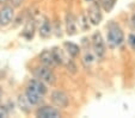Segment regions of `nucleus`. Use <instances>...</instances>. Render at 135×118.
<instances>
[{"label": "nucleus", "mask_w": 135, "mask_h": 118, "mask_svg": "<svg viewBox=\"0 0 135 118\" xmlns=\"http://www.w3.org/2000/svg\"><path fill=\"white\" fill-rule=\"evenodd\" d=\"M107 43L110 49L121 47L124 43V32L117 23L110 22L107 25Z\"/></svg>", "instance_id": "nucleus-1"}, {"label": "nucleus", "mask_w": 135, "mask_h": 118, "mask_svg": "<svg viewBox=\"0 0 135 118\" xmlns=\"http://www.w3.org/2000/svg\"><path fill=\"white\" fill-rule=\"evenodd\" d=\"M31 72H32L33 78L40 79L41 81L46 82L47 85L53 86L56 82V75H55V73H54V70L47 66H43V64L35 66L32 69H31Z\"/></svg>", "instance_id": "nucleus-2"}, {"label": "nucleus", "mask_w": 135, "mask_h": 118, "mask_svg": "<svg viewBox=\"0 0 135 118\" xmlns=\"http://www.w3.org/2000/svg\"><path fill=\"white\" fill-rule=\"evenodd\" d=\"M90 39H91V48L93 50L96 57H97V60L103 61L107 56V43L103 39L102 33L99 31H96V32L92 33Z\"/></svg>", "instance_id": "nucleus-3"}, {"label": "nucleus", "mask_w": 135, "mask_h": 118, "mask_svg": "<svg viewBox=\"0 0 135 118\" xmlns=\"http://www.w3.org/2000/svg\"><path fill=\"white\" fill-rule=\"evenodd\" d=\"M102 6H100L99 1H96V3H92L89 5L86 10L87 17L90 19V23L92 25H98L100 24V22L103 20V12H102Z\"/></svg>", "instance_id": "nucleus-4"}, {"label": "nucleus", "mask_w": 135, "mask_h": 118, "mask_svg": "<svg viewBox=\"0 0 135 118\" xmlns=\"http://www.w3.org/2000/svg\"><path fill=\"white\" fill-rule=\"evenodd\" d=\"M50 100L54 106L59 109H67L69 105V97L65 91L62 90H54L50 93Z\"/></svg>", "instance_id": "nucleus-5"}, {"label": "nucleus", "mask_w": 135, "mask_h": 118, "mask_svg": "<svg viewBox=\"0 0 135 118\" xmlns=\"http://www.w3.org/2000/svg\"><path fill=\"white\" fill-rule=\"evenodd\" d=\"M36 117L38 118H60L62 117V113L59 107L49 105H41L35 112Z\"/></svg>", "instance_id": "nucleus-6"}, {"label": "nucleus", "mask_w": 135, "mask_h": 118, "mask_svg": "<svg viewBox=\"0 0 135 118\" xmlns=\"http://www.w3.org/2000/svg\"><path fill=\"white\" fill-rule=\"evenodd\" d=\"M38 60H40V63L41 64L49 67L51 69H54V68H56V67L59 66L57 62L55 61V57H54L51 50H48V49H44L43 52L38 55Z\"/></svg>", "instance_id": "nucleus-7"}, {"label": "nucleus", "mask_w": 135, "mask_h": 118, "mask_svg": "<svg viewBox=\"0 0 135 118\" xmlns=\"http://www.w3.org/2000/svg\"><path fill=\"white\" fill-rule=\"evenodd\" d=\"M15 19V7L11 6H4L0 8V23L3 26L8 25Z\"/></svg>", "instance_id": "nucleus-8"}, {"label": "nucleus", "mask_w": 135, "mask_h": 118, "mask_svg": "<svg viewBox=\"0 0 135 118\" xmlns=\"http://www.w3.org/2000/svg\"><path fill=\"white\" fill-rule=\"evenodd\" d=\"M65 26H66V32L68 36H73L78 31V19L74 17L72 12H67L65 17Z\"/></svg>", "instance_id": "nucleus-9"}, {"label": "nucleus", "mask_w": 135, "mask_h": 118, "mask_svg": "<svg viewBox=\"0 0 135 118\" xmlns=\"http://www.w3.org/2000/svg\"><path fill=\"white\" fill-rule=\"evenodd\" d=\"M36 17L32 16V17H29L26 19V23L25 26L23 29V32H22V36L26 39V41H30V39L33 38V35H35V31H36Z\"/></svg>", "instance_id": "nucleus-10"}, {"label": "nucleus", "mask_w": 135, "mask_h": 118, "mask_svg": "<svg viewBox=\"0 0 135 118\" xmlns=\"http://www.w3.org/2000/svg\"><path fill=\"white\" fill-rule=\"evenodd\" d=\"M53 31L54 28L51 25L50 20L47 17H44L42 19V22L40 23V25H38V35H40V37L43 39H48L53 35Z\"/></svg>", "instance_id": "nucleus-11"}, {"label": "nucleus", "mask_w": 135, "mask_h": 118, "mask_svg": "<svg viewBox=\"0 0 135 118\" xmlns=\"http://www.w3.org/2000/svg\"><path fill=\"white\" fill-rule=\"evenodd\" d=\"M26 87L31 88L32 91H36V92L41 93L42 95H44L47 92H48V87H47V84L43 81H41L37 78H33V79H30L28 81V85Z\"/></svg>", "instance_id": "nucleus-12"}, {"label": "nucleus", "mask_w": 135, "mask_h": 118, "mask_svg": "<svg viewBox=\"0 0 135 118\" xmlns=\"http://www.w3.org/2000/svg\"><path fill=\"white\" fill-rule=\"evenodd\" d=\"M25 95L28 98V100L30 101V104L32 106H40L42 103H43V95L41 93L36 92V91H32L31 88L26 87L25 88Z\"/></svg>", "instance_id": "nucleus-13"}, {"label": "nucleus", "mask_w": 135, "mask_h": 118, "mask_svg": "<svg viewBox=\"0 0 135 118\" xmlns=\"http://www.w3.org/2000/svg\"><path fill=\"white\" fill-rule=\"evenodd\" d=\"M64 49H65V52L68 54V56H71L72 59L79 57L80 53H81V48L78 44L73 43V42H69V41L64 42Z\"/></svg>", "instance_id": "nucleus-14"}, {"label": "nucleus", "mask_w": 135, "mask_h": 118, "mask_svg": "<svg viewBox=\"0 0 135 118\" xmlns=\"http://www.w3.org/2000/svg\"><path fill=\"white\" fill-rule=\"evenodd\" d=\"M64 50L60 49L59 47H54V48L51 49V53H53L54 57H55V61L57 62V64H59V66H64L65 67L66 62L68 61V59L71 56H68V54H67L66 52H64Z\"/></svg>", "instance_id": "nucleus-15"}, {"label": "nucleus", "mask_w": 135, "mask_h": 118, "mask_svg": "<svg viewBox=\"0 0 135 118\" xmlns=\"http://www.w3.org/2000/svg\"><path fill=\"white\" fill-rule=\"evenodd\" d=\"M85 53H84V56H83V64L85 66V68H90V67L93 64L94 60H97V57H96V55H94L93 50L92 52H90V48H86L84 49Z\"/></svg>", "instance_id": "nucleus-16"}, {"label": "nucleus", "mask_w": 135, "mask_h": 118, "mask_svg": "<svg viewBox=\"0 0 135 118\" xmlns=\"http://www.w3.org/2000/svg\"><path fill=\"white\" fill-rule=\"evenodd\" d=\"M17 101H18V106H19V109H21L24 113H29L31 111L32 105H31L30 101L28 100L25 93H24V94H19V95H18V100H17Z\"/></svg>", "instance_id": "nucleus-17"}, {"label": "nucleus", "mask_w": 135, "mask_h": 118, "mask_svg": "<svg viewBox=\"0 0 135 118\" xmlns=\"http://www.w3.org/2000/svg\"><path fill=\"white\" fill-rule=\"evenodd\" d=\"M78 28L81 31H89L92 24L90 23V19L87 17V13H80V16L78 17Z\"/></svg>", "instance_id": "nucleus-18"}, {"label": "nucleus", "mask_w": 135, "mask_h": 118, "mask_svg": "<svg viewBox=\"0 0 135 118\" xmlns=\"http://www.w3.org/2000/svg\"><path fill=\"white\" fill-rule=\"evenodd\" d=\"M116 1H117V0H99L103 11H104V12H108V13L111 12V10L115 7Z\"/></svg>", "instance_id": "nucleus-19"}, {"label": "nucleus", "mask_w": 135, "mask_h": 118, "mask_svg": "<svg viewBox=\"0 0 135 118\" xmlns=\"http://www.w3.org/2000/svg\"><path fill=\"white\" fill-rule=\"evenodd\" d=\"M65 67H66V69L68 73H71V74H75L76 73V64L75 62H74V59H72V57H69L68 61L66 62V64H65Z\"/></svg>", "instance_id": "nucleus-20"}, {"label": "nucleus", "mask_w": 135, "mask_h": 118, "mask_svg": "<svg viewBox=\"0 0 135 118\" xmlns=\"http://www.w3.org/2000/svg\"><path fill=\"white\" fill-rule=\"evenodd\" d=\"M11 115V110L8 109V106L6 104L0 105V118H7Z\"/></svg>", "instance_id": "nucleus-21"}, {"label": "nucleus", "mask_w": 135, "mask_h": 118, "mask_svg": "<svg viewBox=\"0 0 135 118\" xmlns=\"http://www.w3.org/2000/svg\"><path fill=\"white\" fill-rule=\"evenodd\" d=\"M127 43H128V45L130 47V49L135 52V32H130L129 35H128Z\"/></svg>", "instance_id": "nucleus-22"}, {"label": "nucleus", "mask_w": 135, "mask_h": 118, "mask_svg": "<svg viewBox=\"0 0 135 118\" xmlns=\"http://www.w3.org/2000/svg\"><path fill=\"white\" fill-rule=\"evenodd\" d=\"M54 31H55V35H56L57 37H61V36H62L61 26L59 25V23H55V28H54Z\"/></svg>", "instance_id": "nucleus-23"}, {"label": "nucleus", "mask_w": 135, "mask_h": 118, "mask_svg": "<svg viewBox=\"0 0 135 118\" xmlns=\"http://www.w3.org/2000/svg\"><path fill=\"white\" fill-rule=\"evenodd\" d=\"M24 0H10L11 5L13 6V7H18V6H21L22 4H23Z\"/></svg>", "instance_id": "nucleus-24"}, {"label": "nucleus", "mask_w": 135, "mask_h": 118, "mask_svg": "<svg viewBox=\"0 0 135 118\" xmlns=\"http://www.w3.org/2000/svg\"><path fill=\"white\" fill-rule=\"evenodd\" d=\"M130 24H132L133 29L135 30V12L132 14V17H130Z\"/></svg>", "instance_id": "nucleus-25"}, {"label": "nucleus", "mask_w": 135, "mask_h": 118, "mask_svg": "<svg viewBox=\"0 0 135 118\" xmlns=\"http://www.w3.org/2000/svg\"><path fill=\"white\" fill-rule=\"evenodd\" d=\"M96 1H99V0H85V3L87 4H92V3H96Z\"/></svg>", "instance_id": "nucleus-26"}, {"label": "nucleus", "mask_w": 135, "mask_h": 118, "mask_svg": "<svg viewBox=\"0 0 135 118\" xmlns=\"http://www.w3.org/2000/svg\"><path fill=\"white\" fill-rule=\"evenodd\" d=\"M7 1H10V0H0V4H5V3H7Z\"/></svg>", "instance_id": "nucleus-27"}, {"label": "nucleus", "mask_w": 135, "mask_h": 118, "mask_svg": "<svg viewBox=\"0 0 135 118\" xmlns=\"http://www.w3.org/2000/svg\"><path fill=\"white\" fill-rule=\"evenodd\" d=\"M1 94H3V92H1V90H0V98H1Z\"/></svg>", "instance_id": "nucleus-28"}, {"label": "nucleus", "mask_w": 135, "mask_h": 118, "mask_svg": "<svg viewBox=\"0 0 135 118\" xmlns=\"http://www.w3.org/2000/svg\"><path fill=\"white\" fill-rule=\"evenodd\" d=\"M0 26H3V25H1V23H0Z\"/></svg>", "instance_id": "nucleus-29"}]
</instances>
